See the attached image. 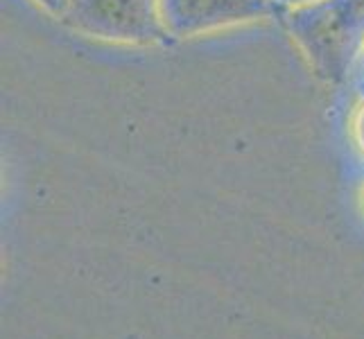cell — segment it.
Listing matches in <instances>:
<instances>
[{"label":"cell","instance_id":"obj_2","mask_svg":"<svg viewBox=\"0 0 364 339\" xmlns=\"http://www.w3.org/2000/svg\"><path fill=\"white\" fill-rule=\"evenodd\" d=\"M61 21L75 32L109 43L154 45L172 39L161 0H70Z\"/></svg>","mask_w":364,"mask_h":339},{"label":"cell","instance_id":"obj_1","mask_svg":"<svg viewBox=\"0 0 364 339\" xmlns=\"http://www.w3.org/2000/svg\"><path fill=\"white\" fill-rule=\"evenodd\" d=\"M292 41L328 84L346 82L364 53V0H315L283 14Z\"/></svg>","mask_w":364,"mask_h":339},{"label":"cell","instance_id":"obj_7","mask_svg":"<svg viewBox=\"0 0 364 339\" xmlns=\"http://www.w3.org/2000/svg\"><path fill=\"white\" fill-rule=\"evenodd\" d=\"M274 5L285 7V9H292V7H301V5H308V3H315V0H272Z\"/></svg>","mask_w":364,"mask_h":339},{"label":"cell","instance_id":"obj_5","mask_svg":"<svg viewBox=\"0 0 364 339\" xmlns=\"http://www.w3.org/2000/svg\"><path fill=\"white\" fill-rule=\"evenodd\" d=\"M353 138L360 147V152L364 154V99H362V104L358 107L355 116H353Z\"/></svg>","mask_w":364,"mask_h":339},{"label":"cell","instance_id":"obj_3","mask_svg":"<svg viewBox=\"0 0 364 339\" xmlns=\"http://www.w3.org/2000/svg\"><path fill=\"white\" fill-rule=\"evenodd\" d=\"M272 7V0H161L163 23L172 39H193L258 21Z\"/></svg>","mask_w":364,"mask_h":339},{"label":"cell","instance_id":"obj_4","mask_svg":"<svg viewBox=\"0 0 364 339\" xmlns=\"http://www.w3.org/2000/svg\"><path fill=\"white\" fill-rule=\"evenodd\" d=\"M36 5H39L43 11H48L50 16H55L61 21V16L66 14V9H68V3L70 0H34Z\"/></svg>","mask_w":364,"mask_h":339},{"label":"cell","instance_id":"obj_8","mask_svg":"<svg viewBox=\"0 0 364 339\" xmlns=\"http://www.w3.org/2000/svg\"><path fill=\"white\" fill-rule=\"evenodd\" d=\"M362 202H364V195H362Z\"/></svg>","mask_w":364,"mask_h":339},{"label":"cell","instance_id":"obj_6","mask_svg":"<svg viewBox=\"0 0 364 339\" xmlns=\"http://www.w3.org/2000/svg\"><path fill=\"white\" fill-rule=\"evenodd\" d=\"M353 72H355V84H358V89H360V93H362V97H364V53H362L360 61L355 64Z\"/></svg>","mask_w":364,"mask_h":339}]
</instances>
